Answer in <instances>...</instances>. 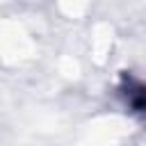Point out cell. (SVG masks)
Here are the masks:
<instances>
[{
    "label": "cell",
    "mask_w": 146,
    "mask_h": 146,
    "mask_svg": "<svg viewBox=\"0 0 146 146\" xmlns=\"http://www.w3.org/2000/svg\"><path fill=\"white\" fill-rule=\"evenodd\" d=\"M121 94H123L125 103L130 105V110L146 119V84L135 80V78H130V75H123Z\"/></svg>",
    "instance_id": "6da1fadb"
}]
</instances>
